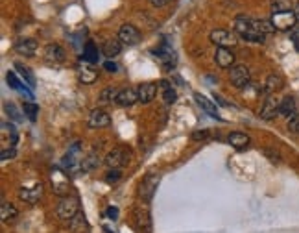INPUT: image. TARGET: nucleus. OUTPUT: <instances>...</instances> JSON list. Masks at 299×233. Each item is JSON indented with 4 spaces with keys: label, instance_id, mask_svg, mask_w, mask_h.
Wrapping results in <instances>:
<instances>
[{
    "label": "nucleus",
    "instance_id": "1",
    "mask_svg": "<svg viewBox=\"0 0 299 233\" xmlns=\"http://www.w3.org/2000/svg\"><path fill=\"white\" fill-rule=\"evenodd\" d=\"M235 32L238 36L244 37L246 41L251 43H264V34L258 30L257 26V19H251V17H246V15H240L235 19Z\"/></svg>",
    "mask_w": 299,
    "mask_h": 233
},
{
    "label": "nucleus",
    "instance_id": "2",
    "mask_svg": "<svg viewBox=\"0 0 299 233\" xmlns=\"http://www.w3.org/2000/svg\"><path fill=\"white\" fill-rule=\"evenodd\" d=\"M78 213H80V200H78V196L69 194V196H63L59 200V204H57V217L59 219L70 222Z\"/></svg>",
    "mask_w": 299,
    "mask_h": 233
},
{
    "label": "nucleus",
    "instance_id": "3",
    "mask_svg": "<svg viewBox=\"0 0 299 233\" xmlns=\"http://www.w3.org/2000/svg\"><path fill=\"white\" fill-rule=\"evenodd\" d=\"M271 24L275 30H281V32H288V30H294L296 22H298V17L294 11H275L271 15Z\"/></svg>",
    "mask_w": 299,
    "mask_h": 233
},
{
    "label": "nucleus",
    "instance_id": "4",
    "mask_svg": "<svg viewBox=\"0 0 299 233\" xmlns=\"http://www.w3.org/2000/svg\"><path fill=\"white\" fill-rule=\"evenodd\" d=\"M211 41L214 43L218 48H231L237 45V36L229 30H213L211 32Z\"/></svg>",
    "mask_w": 299,
    "mask_h": 233
},
{
    "label": "nucleus",
    "instance_id": "5",
    "mask_svg": "<svg viewBox=\"0 0 299 233\" xmlns=\"http://www.w3.org/2000/svg\"><path fill=\"white\" fill-rule=\"evenodd\" d=\"M50 180H52V189L56 192L57 196H69L70 185H69V178L67 174H63L59 169H54L52 174H50Z\"/></svg>",
    "mask_w": 299,
    "mask_h": 233
},
{
    "label": "nucleus",
    "instance_id": "6",
    "mask_svg": "<svg viewBox=\"0 0 299 233\" xmlns=\"http://www.w3.org/2000/svg\"><path fill=\"white\" fill-rule=\"evenodd\" d=\"M229 78H231V82H233V85L238 87V89L248 87L251 80L250 69H248L246 65H237V67H233L229 71Z\"/></svg>",
    "mask_w": 299,
    "mask_h": 233
},
{
    "label": "nucleus",
    "instance_id": "7",
    "mask_svg": "<svg viewBox=\"0 0 299 233\" xmlns=\"http://www.w3.org/2000/svg\"><path fill=\"white\" fill-rule=\"evenodd\" d=\"M104 161L109 169H120V167L128 165V161H129V152L124 148H115L105 155Z\"/></svg>",
    "mask_w": 299,
    "mask_h": 233
},
{
    "label": "nucleus",
    "instance_id": "8",
    "mask_svg": "<svg viewBox=\"0 0 299 233\" xmlns=\"http://www.w3.org/2000/svg\"><path fill=\"white\" fill-rule=\"evenodd\" d=\"M19 196H21V200L28 202V204H35L43 196V185L41 184L22 185L21 189H19Z\"/></svg>",
    "mask_w": 299,
    "mask_h": 233
},
{
    "label": "nucleus",
    "instance_id": "9",
    "mask_svg": "<svg viewBox=\"0 0 299 233\" xmlns=\"http://www.w3.org/2000/svg\"><path fill=\"white\" fill-rule=\"evenodd\" d=\"M157 185H159V174H148V176L142 180V184H140L139 192H140V196H142V200L150 202L155 189H157Z\"/></svg>",
    "mask_w": 299,
    "mask_h": 233
},
{
    "label": "nucleus",
    "instance_id": "10",
    "mask_svg": "<svg viewBox=\"0 0 299 233\" xmlns=\"http://www.w3.org/2000/svg\"><path fill=\"white\" fill-rule=\"evenodd\" d=\"M119 39L124 43V45H128V47H133V45H137V43L140 41V34L135 26L124 24V26H120L119 30Z\"/></svg>",
    "mask_w": 299,
    "mask_h": 233
},
{
    "label": "nucleus",
    "instance_id": "11",
    "mask_svg": "<svg viewBox=\"0 0 299 233\" xmlns=\"http://www.w3.org/2000/svg\"><path fill=\"white\" fill-rule=\"evenodd\" d=\"M279 104H281V100H277L273 94H270V96L264 100L262 107H260V117H262L264 120L275 119V117L279 115Z\"/></svg>",
    "mask_w": 299,
    "mask_h": 233
},
{
    "label": "nucleus",
    "instance_id": "12",
    "mask_svg": "<svg viewBox=\"0 0 299 233\" xmlns=\"http://www.w3.org/2000/svg\"><path fill=\"white\" fill-rule=\"evenodd\" d=\"M44 61L48 65H59L65 61V50L59 45H48L44 48Z\"/></svg>",
    "mask_w": 299,
    "mask_h": 233
},
{
    "label": "nucleus",
    "instance_id": "13",
    "mask_svg": "<svg viewBox=\"0 0 299 233\" xmlns=\"http://www.w3.org/2000/svg\"><path fill=\"white\" fill-rule=\"evenodd\" d=\"M115 102L122 107H129V106H133L135 102H139V93L135 91V89H131V87L122 89V91L119 93V96H117Z\"/></svg>",
    "mask_w": 299,
    "mask_h": 233
},
{
    "label": "nucleus",
    "instance_id": "14",
    "mask_svg": "<svg viewBox=\"0 0 299 233\" xmlns=\"http://www.w3.org/2000/svg\"><path fill=\"white\" fill-rule=\"evenodd\" d=\"M109 115L105 113L104 109H92L89 115V126L90 128H104V126H109Z\"/></svg>",
    "mask_w": 299,
    "mask_h": 233
},
{
    "label": "nucleus",
    "instance_id": "15",
    "mask_svg": "<svg viewBox=\"0 0 299 233\" xmlns=\"http://www.w3.org/2000/svg\"><path fill=\"white\" fill-rule=\"evenodd\" d=\"M139 102L140 104H150L153 98H155V93H157V85L148 82V84H142L139 87Z\"/></svg>",
    "mask_w": 299,
    "mask_h": 233
},
{
    "label": "nucleus",
    "instance_id": "16",
    "mask_svg": "<svg viewBox=\"0 0 299 233\" xmlns=\"http://www.w3.org/2000/svg\"><path fill=\"white\" fill-rule=\"evenodd\" d=\"M214 59L222 69H229L231 65L235 63V54L231 52V48H218L214 54Z\"/></svg>",
    "mask_w": 299,
    "mask_h": 233
},
{
    "label": "nucleus",
    "instance_id": "17",
    "mask_svg": "<svg viewBox=\"0 0 299 233\" xmlns=\"http://www.w3.org/2000/svg\"><path fill=\"white\" fill-rule=\"evenodd\" d=\"M15 50L22 56H34L37 50V41L35 39H19L15 43Z\"/></svg>",
    "mask_w": 299,
    "mask_h": 233
},
{
    "label": "nucleus",
    "instance_id": "18",
    "mask_svg": "<svg viewBox=\"0 0 299 233\" xmlns=\"http://www.w3.org/2000/svg\"><path fill=\"white\" fill-rule=\"evenodd\" d=\"M227 141H229V144L233 146V148L244 150V148H248V146H250V135L240 134V132H233V134L227 137Z\"/></svg>",
    "mask_w": 299,
    "mask_h": 233
},
{
    "label": "nucleus",
    "instance_id": "19",
    "mask_svg": "<svg viewBox=\"0 0 299 233\" xmlns=\"http://www.w3.org/2000/svg\"><path fill=\"white\" fill-rule=\"evenodd\" d=\"M296 109H298V102H296L294 96H285L281 100V104H279V115H283V117L296 115Z\"/></svg>",
    "mask_w": 299,
    "mask_h": 233
},
{
    "label": "nucleus",
    "instance_id": "20",
    "mask_svg": "<svg viewBox=\"0 0 299 233\" xmlns=\"http://www.w3.org/2000/svg\"><path fill=\"white\" fill-rule=\"evenodd\" d=\"M155 56L159 57L161 61L167 65V67H170V65H174V63H175V54H174V50L170 48L168 45H161L159 48L155 50Z\"/></svg>",
    "mask_w": 299,
    "mask_h": 233
},
{
    "label": "nucleus",
    "instance_id": "21",
    "mask_svg": "<svg viewBox=\"0 0 299 233\" xmlns=\"http://www.w3.org/2000/svg\"><path fill=\"white\" fill-rule=\"evenodd\" d=\"M281 87H283V78L279 76V74H270L268 80H266L264 93L270 96V94H273V93H277Z\"/></svg>",
    "mask_w": 299,
    "mask_h": 233
},
{
    "label": "nucleus",
    "instance_id": "22",
    "mask_svg": "<svg viewBox=\"0 0 299 233\" xmlns=\"http://www.w3.org/2000/svg\"><path fill=\"white\" fill-rule=\"evenodd\" d=\"M120 50H122V41L120 39H107L104 43V56L115 57L120 54Z\"/></svg>",
    "mask_w": 299,
    "mask_h": 233
},
{
    "label": "nucleus",
    "instance_id": "23",
    "mask_svg": "<svg viewBox=\"0 0 299 233\" xmlns=\"http://www.w3.org/2000/svg\"><path fill=\"white\" fill-rule=\"evenodd\" d=\"M98 47L92 41H87L84 47V59L89 63H98Z\"/></svg>",
    "mask_w": 299,
    "mask_h": 233
},
{
    "label": "nucleus",
    "instance_id": "24",
    "mask_svg": "<svg viewBox=\"0 0 299 233\" xmlns=\"http://www.w3.org/2000/svg\"><path fill=\"white\" fill-rule=\"evenodd\" d=\"M196 100H198V104L207 111V115H211V117H214V119H218V111H216L214 104L211 102L207 96H203V94H200V93H196Z\"/></svg>",
    "mask_w": 299,
    "mask_h": 233
},
{
    "label": "nucleus",
    "instance_id": "25",
    "mask_svg": "<svg viewBox=\"0 0 299 233\" xmlns=\"http://www.w3.org/2000/svg\"><path fill=\"white\" fill-rule=\"evenodd\" d=\"M17 217V207L13 204H9V202H2L0 204V219L7 222V220H11Z\"/></svg>",
    "mask_w": 299,
    "mask_h": 233
},
{
    "label": "nucleus",
    "instance_id": "26",
    "mask_svg": "<svg viewBox=\"0 0 299 233\" xmlns=\"http://www.w3.org/2000/svg\"><path fill=\"white\" fill-rule=\"evenodd\" d=\"M70 228L74 233H84V230H87V220H85L84 213H78L76 217L70 220Z\"/></svg>",
    "mask_w": 299,
    "mask_h": 233
},
{
    "label": "nucleus",
    "instance_id": "27",
    "mask_svg": "<svg viewBox=\"0 0 299 233\" xmlns=\"http://www.w3.org/2000/svg\"><path fill=\"white\" fill-rule=\"evenodd\" d=\"M6 80H7V84H9V87L11 89H15V91H21V93H24L26 96H28L30 100H32V93L30 91H26L24 87L21 85V82L17 80V76H15V72H7V76H6Z\"/></svg>",
    "mask_w": 299,
    "mask_h": 233
},
{
    "label": "nucleus",
    "instance_id": "28",
    "mask_svg": "<svg viewBox=\"0 0 299 233\" xmlns=\"http://www.w3.org/2000/svg\"><path fill=\"white\" fill-rule=\"evenodd\" d=\"M78 78H80V82H84V84H92L98 78V72L89 69V67H84V69L78 71Z\"/></svg>",
    "mask_w": 299,
    "mask_h": 233
},
{
    "label": "nucleus",
    "instance_id": "29",
    "mask_svg": "<svg viewBox=\"0 0 299 233\" xmlns=\"http://www.w3.org/2000/svg\"><path fill=\"white\" fill-rule=\"evenodd\" d=\"M161 87H163V98H165V102H167L168 106H170V104H174L175 100H177V93L174 91V89H172V87H170V85H168V82H161Z\"/></svg>",
    "mask_w": 299,
    "mask_h": 233
},
{
    "label": "nucleus",
    "instance_id": "30",
    "mask_svg": "<svg viewBox=\"0 0 299 233\" xmlns=\"http://www.w3.org/2000/svg\"><path fill=\"white\" fill-rule=\"evenodd\" d=\"M15 69L19 71V74H21L22 78H24V82L30 85V87H35V78H34V74L30 72V69L28 67H24L22 63H15Z\"/></svg>",
    "mask_w": 299,
    "mask_h": 233
},
{
    "label": "nucleus",
    "instance_id": "31",
    "mask_svg": "<svg viewBox=\"0 0 299 233\" xmlns=\"http://www.w3.org/2000/svg\"><path fill=\"white\" fill-rule=\"evenodd\" d=\"M119 93L120 91H117L115 87H107V89H104V91L100 93V102H102V104H109L113 100H117Z\"/></svg>",
    "mask_w": 299,
    "mask_h": 233
},
{
    "label": "nucleus",
    "instance_id": "32",
    "mask_svg": "<svg viewBox=\"0 0 299 233\" xmlns=\"http://www.w3.org/2000/svg\"><path fill=\"white\" fill-rule=\"evenodd\" d=\"M271 9L275 11H292V2L290 0H271Z\"/></svg>",
    "mask_w": 299,
    "mask_h": 233
},
{
    "label": "nucleus",
    "instance_id": "33",
    "mask_svg": "<svg viewBox=\"0 0 299 233\" xmlns=\"http://www.w3.org/2000/svg\"><path fill=\"white\" fill-rule=\"evenodd\" d=\"M22 111H24V115L28 117L32 122H34L35 119H37V113H39V107L35 106L34 102H26L24 104V107H22Z\"/></svg>",
    "mask_w": 299,
    "mask_h": 233
},
{
    "label": "nucleus",
    "instance_id": "34",
    "mask_svg": "<svg viewBox=\"0 0 299 233\" xmlns=\"http://www.w3.org/2000/svg\"><path fill=\"white\" fill-rule=\"evenodd\" d=\"M257 26H258V30L264 34V36H268V34H271V32H275V28H273L271 21H264V19H260V21H258V19H257Z\"/></svg>",
    "mask_w": 299,
    "mask_h": 233
},
{
    "label": "nucleus",
    "instance_id": "35",
    "mask_svg": "<svg viewBox=\"0 0 299 233\" xmlns=\"http://www.w3.org/2000/svg\"><path fill=\"white\" fill-rule=\"evenodd\" d=\"M120 180V170L119 169H109V172L105 174V182L107 184H117Z\"/></svg>",
    "mask_w": 299,
    "mask_h": 233
},
{
    "label": "nucleus",
    "instance_id": "36",
    "mask_svg": "<svg viewBox=\"0 0 299 233\" xmlns=\"http://www.w3.org/2000/svg\"><path fill=\"white\" fill-rule=\"evenodd\" d=\"M288 130L292 132V134H298L299 135V115H292L290 119H288Z\"/></svg>",
    "mask_w": 299,
    "mask_h": 233
},
{
    "label": "nucleus",
    "instance_id": "37",
    "mask_svg": "<svg viewBox=\"0 0 299 233\" xmlns=\"http://www.w3.org/2000/svg\"><path fill=\"white\" fill-rule=\"evenodd\" d=\"M209 137H211L209 130H196L194 134H192V139H194V141H205V139H209Z\"/></svg>",
    "mask_w": 299,
    "mask_h": 233
},
{
    "label": "nucleus",
    "instance_id": "38",
    "mask_svg": "<svg viewBox=\"0 0 299 233\" xmlns=\"http://www.w3.org/2000/svg\"><path fill=\"white\" fill-rule=\"evenodd\" d=\"M6 111L9 113V117H11L13 120H21V115H19L17 107H15L13 104H6Z\"/></svg>",
    "mask_w": 299,
    "mask_h": 233
},
{
    "label": "nucleus",
    "instance_id": "39",
    "mask_svg": "<svg viewBox=\"0 0 299 233\" xmlns=\"http://www.w3.org/2000/svg\"><path fill=\"white\" fill-rule=\"evenodd\" d=\"M0 157H2V161H7V159H11V157H15V148H4L2 150V154H0Z\"/></svg>",
    "mask_w": 299,
    "mask_h": 233
},
{
    "label": "nucleus",
    "instance_id": "40",
    "mask_svg": "<svg viewBox=\"0 0 299 233\" xmlns=\"http://www.w3.org/2000/svg\"><path fill=\"white\" fill-rule=\"evenodd\" d=\"M105 215H107V219L117 220L119 219V209H117V207H109V209L105 211Z\"/></svg>",
    "mask_w": 299,
    "mask_h": 233
},
{
    "label": "nucleus",
    "instance_id": "41",
    "mask_svg": "<svg viewBox=\"0 0 299 233\" xmlns=\"http://www.w3.org/2000/svg\"><path fill=\"white\" fill-rule=\"evenodd\" d=\"M292 43H294V47H296V50L299 52V28L292 30Z\"/></svg>",
    "mask_w": 299,
    "mask_h": 233
},
{
    "label": "nucleus",
    "instance_id": "42",
    "mask_svg": "<svg viewBox=\"0 0 299 233\" xmlns=\"http://www.w3.org/2000/svg\"><path fill=\"white\" fill-rule=\"evenodd\" d=\"M104 67H105V69H107L109 72H115V71H117V65L113 63V61H105Z\"/></svg>",
    "mask_w": 299,
    "mask_h": 233
},
{
    "label": "nucleus",
    "instance_id": "43",
    "mask_svg": "<svg viewBox=\"0 0 299 233\" xmlns=\"http://www.w3.org/2000/svg\"><path fill=\"white\" fill-rule=\"evenodd\" d=\"M152 2V6H155V7H159V6H165L167 2H170V0H150Z\"/></svg>",
    "mask_w": 299,
    "mask_h": 233
},
{
    "label": "nucleus",
    "instance_id": "44",
    "mask_svg": "<svg viewBox=\"0 0 299 233\" xmlns=\"http://www.w3.org/2000/svg\"><path fill=\"white\" fill-rule=\"evenodd\" d=\"M294 13H296V17H298V21H299V4L296 6V11H294Z\"/></svg>",
    "mask_w": 299,
    "mask_h": 233
},
{
    "label": "nucleus",
    "instance_id": "45",
    "mask_svg": "<svg viewBox=\"0 0 299 233\" xmlns=\"http://www.w3.org/2000/svg\"><path fill=\"white\" fill-rule=\"evenodd\" d=\"M105 233H113V232L109 230V228H105Z\"/></svg>",
    "mask_w": 299,
    "mask_h": 233
}]
</instances>
